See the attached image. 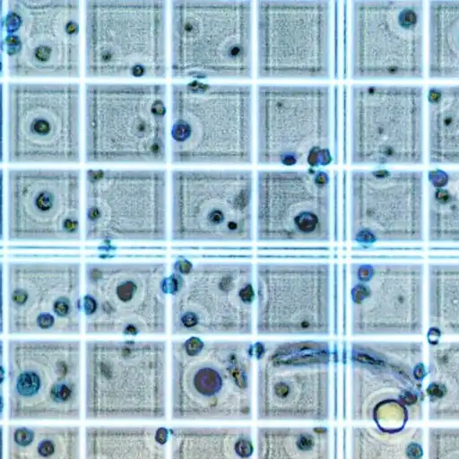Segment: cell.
<instances>
[{
  "label": "cell",
  "instance_id": "cell-28",
  "mask_svg": "<svg viewBox=\"0 0 459 459\" xmlns=\"http://www.w3.org/2000/svg\"><path fill=\"white\" fill-rule=\"evenodd\" d=\"M319 216L316 213L305 212L295 220L294 224L300 232L311 233L319 222Z\"/></svg>",
  "mask_w": 459,
  "mask_h": 459
},
{
  "label": "cell",
  "instance_id": "cell-11",
  "mask_svg": "<svg viewBox=\"0 0 459 459\" xmlns=\"http://www.w3.org/2000/svg\"><path fill=\"white\" fill-rule=\"evenodd\" d=\"M8 422L77 423L83 418V344L13 337L5 344Z\"/></svg>",
  "mask_w": 459,
  "mask_h": 459
},
{
  "label": "cell",
  "instance_id": "cell-7",
  "mask_svg": "<svg viewBox=\"0 0 459 459\" xmlns=\"http://www.w3.org/2000/svg\"><path fill=\"white\" fill-rule=\"evenodd\" d=\"M342 91V162L357 168L424 162L426 106L422 87L354 82Z\"/></svg>",
  "mask_w": 459,
  "mask_h": 459
},
{
  "label": "cell",
  "instance_id": "cell-18",
  "mask_svg": "<svg viewBox=\"0 0 459 459\" xmlns=\"http://www.w3.org/2000/svg\"><path fill=\"white\" fill-rule=\"evenodd\" d=\"M255 173L247 167L177 168L169 174L170 238L174 242L222 239L250 219Z\"/></svg>",
  "mask_w": 459,
  "mask_h": 459
},
{
  "label": "cell",
  "instance_id": "cell-25",
  "mask_svg": "<svg viewBox=\"0 0 459 459\" xmlns=\"http://www.w3.org/2000/svg\"><path fill=\"white\" fill-rule=\"evenodd\" d=\"M426 74L432 80H459V1L428 3Z\"/></svg>",
  "mask_w": 459,
  "mask_h": 459
},
{
  "label": "cell",
  "instance_id": "cell-13",
  "mask_svg": "<svg viewBox=\"0 0 459 459\" xmlns=\"http://www.w3.org/2000/svg\"><path fill=\"white\" fill-rule=\"evenodd\" d=\"M169 293L166 261L87 262L83 265V332L125 337L166 334Z\"/></svg>",
  "mask_w": 459,
  "mask_h": 459
},
{
  "label": "cell",
  "instance_id": "cell-24",
  "mask_svg": "<svg viewBox=\"0 0 459 459\" xmlns=\"http://www.w3.org/2000/svg\"><path fill=\"white\" fill-rule=\"evenodd\" d=\"M426 241L459 246V169L434 167L425 179Z\"/></svg>",
  "mask_w": 459,
  "mask_h": 459
},
{
  "label": "cell",
  "instance_id": "cell-3",
  "mask_svg": "<svg viewBox=\"0 0 459 459\" xmlns=\"http://www.w3.org/2000/svg\"><path fill=\"white\" fill-rule=\"evenodd\" d=\"M169 94V86L160 82H86L82 89L85 162L166 164Z\"/></svg>",
  "mask_w": 459,
  "mask_h": 459
},
{
  "label": "cell",
  "instance_id": "cell-26",
  "mask_svg": "<svg viewBox=\"0 0 459 459\" xmlns=\"http://www.w3.org/2000/svg\"><path fill=\"white\" fill-rule=\"evenodd\" d=\"M427 342L429 384L426 391L430 398L429 404L455 398L456 406L451 420H459V340L438 339Z\"/></svg>",
  "mask_w": 459,
  "mask_h": 459
},
{
  "label": "cell",
  "instance_id": "cell-19",
  "mask_svg": "<svg viewBox=\"0 0 459 459\" xmlns=\"http://www.w3.org/2000/svg\"><path fill=\"white\" fill-rule=\"evenodd\" d=\"M347 179L356 240L398 246L426 241L422 171L355 168L347 173Z\"/></svg>",
  "mask_w": 459,
  "mask_h": 459
},
{
  "label": "cell",
  "instance_id": "cell-9",
  "mask_svg": "<svg viewBox=\"0 0 459 459\" xmlns=\"http://www.w3.org/2000/svg\"><path fill=\"white\" fill-rule=\"evenodd\" d=\"M3 160L9 166L78 164L83 159L82 89L72 81L8 80Z\"/></svg>",
  "mask_w": 459,
  "mask_h": 459
},
{
  "label": "cell",
  "instance_id": "cell-30",
  "mask_svg": "<svg viewBox=\"0 0 459 459\" xmlns=\"http://www.w3.org/2000/svg\"><path fill=\"white\" fill-rule=\"evenodd\" d=\"M298 446L301 450H309L313 446V439L310 436L307 435H301L297 442Z\"/></svg>",
  "mask_w": 459,
  "mask_h": 459
},
{
  "label": "cell",
  "instance_id": "cell-17",
  "mask_svg": "<svg viewBox=\"0 0 459 459\" xmlns=\"http://www.w3.org/2000/svg\"><path fill=\"white\" fill-rule=\"evenodd\" d=\"M426 255L420 246H405L379 262L358 267L352 289L354 334L423 335Z\"/></svg>",
  "mask_w": 459,
  "mask_h": 459
},
{
  "label": "cell",
  "instance_id": "cell-14",
  "mask_svg": "<svg viewBox=\"0 0 459 459\" xmlns=\"http://www.w3.org/2000/svg\"><path fill=\"white\" fill-rule=\"evenodd\" d=\"M169 185V176L163 169L88 168L83 172V238L166 241Z\"/></svg>",
  "mask_w": 459,
  "mask_h": 459
},
{
  "label": "cell",
  "instance_id": "cell-16",
  "mask_svg": "<svg viewBox=\"0 0 459 459\" xmlns=\"http://www.w3.org/2000/svg\"><path fill=\"white\" fill-rule=\"evenodd\" d=\"M4 187V234L9 242L81 241L83 172L80 169L10 166Z\"/></svg>",
  "mask_w": 459,
  "mask_h": 459
},
{
  "label": "cell",
  "instance_id": "cell-6",
  "mask_svg": "<svg viewBox=\"0 0 459 459\" xmlns=\"http://www.w3.org/2000/svg\"><path fill=\"white\" fill-rule=\"evenodd\" d=\"M82 19L86 78L157 82L169 74L167 2L85 1Z\"/></svg>",
  "mask_w": 459,
  "mask_h": 459
},
{
  "label": "cell",
  "instance_id": "cell-4",
  "mask_svg": "<svg viewBox=\"0 0 459 459\" xmlns=\"http://www.w3.org/2000/svg\"><path fill=\"white\" fill-rule=\"evenodd\" d=\"M169 416L163 340L91 339L83 344V419L163 423Z\"/></svg>",
  "mask_w": 459,
  "mask_h": 459
},
{
  "label": "cell",
  "instance_id": "cell-29",
  "mask_svg": "<svg viewBox=\"0 0 459 459\" xmlns=\"http://www.w3.org/2000/svg\"><path fill=\"white\" fill-rule=\"evenodd\" d=\"M235 450L239 456L247 457L252 454L253 447L249 441L240 439L236 443Z\"/></svg>",
  "mask_w": 459,
  "mask_h": 459
},
{
  "label": "cell",
  "instance_id": "cell-5",
  "mask_svg": "<svg viewBox=\"0 0 459 459\" xmlns=\"http://www.w3.org/2000/svg\"><path fill=\"white\" fill-rule=\"evenodd\" d=\"M169 76L176 81L255 78L253 1H171Z\"/></svg>",
  "mask_w": 459,
  "mask_h": 459
},
{
  "label": "cell",
  "instance_id": "cell-20",
  "mask_svg": "<svg viewBox=\"0 0 459 459\" xmlns=\"http://www.w3.org/2000/svg\"><path fill=\"white\" fill-rule=\"evenodd\" d=\"M169 426L143 422H89L82 459H169Z\"/></svg>",
  "mask_w": 459,
  "mask_h": 459
},
{
  "label": "cell",
  "instance_id": "cell-2",
  "mask_svg": "<svg viewBox=\"0 0 459 459\" xmlns=\"http://www.w3.org/2000/svg\"><path fill=\"white\" fill-rule=\"evenodd\" d=\"M325 82H263L254 86V163L325 169L342 161L336 97Z\"/></svg>",
  "mask_w": 459,
  "mask_h": 459
},
{
  "label": "cell",
  "instance_id": "cell-27",
  "mask_svg": "<svg viewBox=\"0 0 459 459\" xmlns=\"http://www.w3.org/2000/svg\"><path fill=\"white\" fill-rule=\"evenodd\" d=\"M429 459H459V429H429Z\"/></svg>",
  "mask_w": 459,
  "mask_h": 459
},
{
  "label": "cell",
  "instance_id": "cell-21",
  "mask_svg": "<svg viewBox=\"0 0 459 459\" xmlns=\"http://www.w3.org/2000/svg\"><path fill=\"white\" fill-rule=\"evenodd\" d=\"M427 341L459 336V246L427 247Z\"/></svg>",
  "mask_w": 459,
  "mask_h": 459
},
{
  "label": "cell",
  "instance_id": "cell-22",
  "mask_svg": "<svg viewBox=\"0 0 459 459\" xmlns=\"http://www.w3.org/2000/svg\"><path fill=\"white\" fill-rule=\"evenodd\" d=\"M82 427L65 422L3 424V459H82Z\"/></svg>",
  "mask_w": 459,
  "mask_h": 459
},
{
  "label": "cell",
  "instance_id": "cell-1",
  "mask_svg": "<svg viewBox=\"0 0 459 459\" xmlns=\"http://www.w3.org/2000/svg\"><path fill=\"white\" fill-rule=\"evenodd\" d=\"M169 89V162L180 168L254 164L252 84L191 80Z\"/></svg>",
  "mask_w": 459,
  "mask_h": 459
},
{
  "label": "cell",
  "instance_id": "cell-23",
  "mask_svg": "<svg viewBox=\"0 0 459 459\" xmlns=\"http://www.w3.org/2000/svg\"><path fill=\"white\" fill-rule=\"evenodd\" d=\"M425 106L429 163L459 165V84L429 86Z\"/></svg>",
  "mask_w": 459,
  "mask_h": 459
},
{
  "label": "cell",
  "instance_id": "cell-12",
  "mask_svg": "<svg viewBox=\"0 0 459 459\" xmlns=\"http://www.w3.org/2000/svg\"><path fill=\"white\" fill-rule=\"evenodd\" d=\"M3 74L8 80L72 81L83 74L78 1L2 2Z\"/></svg>",
  "mask_w": 459,
  "mask_h": 459
},
{
  "label": "cell",
  "instance_id": "cell-31",
  "mask_svg": "<svg viewBox=\"0 0 459 459\" xmlns=\"http://www.w3.org/2000/svg\"><path fill=\"white\" fill-rule=\"evenodd\" d=\"M290 392L289 386L282 382L276 384L275 385V393L280 397H285Z\"/></svg>",
  "mask_w": 459,
  "mask_h": 459
},
{
  "label": "cell",
  "instance_id": "cell-15",
  "mask_svg": "<svg viewBox=\"0 0 459 459\" xmlns=\"http://www.w3.org/2000/svg\"><path fill=\"white\" fill-rule=\"evenodd\" d=\"M4 328L11 336L78 335L83 331V266L73 258L4 263Z\"/></svg>",
  "mask_w": 459,
  "mask_h": 459
},
{
  "label": "cell",
  "instance_id": "cell-8",
  "mask_svg": "<svg viewBox=\"0 0 459 459\" xmlns=\"http://www.w3.org/2000/svg\"><path fill=\"white\" fill-rule=\"evenodd\" d=\"M334 4L255 1V78L278 82L340 78Z\"/></svg>",
  "mask_w": 459,
  "mask_h": 459
},
{
  "label": "cell",
  "instance_id": "cell-10",
  "mask_svg": "<svg viewBox=\"0 0 459 459\" xmlns=\"http://www.w3.org/2000/svg\"><path fill=\"white\" fill-rule=\"evenodd\" d=\"M426 40L423 1L347 2L342 77L355 82L421 80Z\"/></svg>",
  "mask_w": 459,
  "mask_h": 459
}]
</instances>
